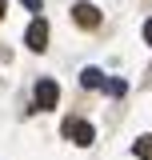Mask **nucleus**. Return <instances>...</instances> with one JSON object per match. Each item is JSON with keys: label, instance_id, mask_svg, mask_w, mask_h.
<instances>
[{"label": "nucleus", "instance_id": "nucleus-2", "mask_svg": "<svg viewBox=\"0 0 152 160\" xmlns=\"http://www.w3.org/2000/svg\"><path fill=\"white\" fill-rule=\"evenodd\" d=\"M24 44H28L32 52H44V48H48V24H44L40 16L28 24V32H24Z\"/></svg>", "mask_w": 152, "mask_h": 160}, {"label": "nucleus", "instance_id": "nucleus-7", "mask_svg": "<svg viewBox=\"0 0 152 160\" xmlns=\"http://www.w3.org/2000/svg\"><path fill=\"white\" fill-rule=\"evenodd\" d=\"M104 88H108L112 96H124V92H128V84H124L120 76H116V80H104Z\"/></svg>", "mask_w": 152, "mask_h": 160}, {"label": "nucleus", "instance_id": "nucleus-10", "mask_svg": "<svg viewBox=\"0 0 152 160\" xmlns=\"http://www.w3.org/2000/svg\"><path fill=\"white\" fill-rule=\"evenodd\" d=\"M0 16H4V0H0Z\"/></svg>", "mask_w": 152, "mask_h": 160}, {"label": "nucleus", "instance_id": "nucleus-6", "mask_svg": "<svg viewBox=\"0 0 152 160\" xmlns=\"http://www.w3.org/2000/svg\"><path fill=\"white\" fill-rule=\"evenodd\" d=\"M132 148H136V156H140V160H152V136H140Z\"/></svg>", "mask_w": 152, "mask_h": 160}, {"label": "nucleus", "instance_id": "nucleus-8", "mask_svg": "<svg viewBox=\"0 0 152 160\" xmlns=\"http://www.w3.org/2000/svg\"><path fill=\"white\" fill-rule=\"evenodd\" d=\"M20 4H24L28 12H40V0H20Z\"/></svg>", "mask_w": 152, "mask_h": 160}, {"label": "nucleus", "instance_id": "nucleus-5", "mask_svg": "<svg viewBox=\"0 0 152 160\" xmlns=\"http://www.w3.org/2000/svg\"><path fill=\"white\" fill-rule=\"evenodd\" d=\"M80 88H104V72L100 68H84L80 72Z\"/></svg>", "mask_w": 152, "mask_h": 160}, {"label": "nucleus", "instance_id": "nucleus-1", "mask_svg": "<svg viewBox=\"0 0 152 160\" xmlns=\"http://www.w3.org/2000/svg\"><path fill=\"white\" fill-rule=\"evenodd\" d=\"M64 136L84 148V144H92V140H96V128L88 124V120H64Z\"/></svg>", "mask_w": 152, "mask_h": 160}, {"label": "nucleus", "instance_id": "nucleus-3", "mask_svg": "<svg viewBox=\"0 0 152 160\" xmlns=\"http://www.w3.org/2000/svg\"><path fill=\"white\" fill-rule=\"evenodd\" d=\"M72 20L80 24V28H96V24H100V8L88 4V0H80V4L72 8Z\"/></svg>", "mask_w": 152, "mask_h": 160}, {"label": "nucleus", "instance_id": "nucleus-4", "mask_svg": "<svg viewBox=\"0 0 152 160\" xmlns=\"http://www.w3.org/2000/svg\"><path fill=\"white\" fill-rule=\"evenodd\" d=\"M60 100V84L56 80H40L36 84V108H56Z\"/></svg>", "mask_w": 152, "mask_h": 160}, {"label": "nucleus", "instance_id": "nucleus-9", "mask_svg": "<svg viewBox=\"0 0 152 160\" xmlns=\"http://www.w3.org/2000/svg\"><path fill=\"white\" fill-rule=\"evenodd\" d=\"M144 40H148V44H152V16L144 20Z\"/></svg>", "mask_w": 152, "mask_h": 160}]
</instances>
